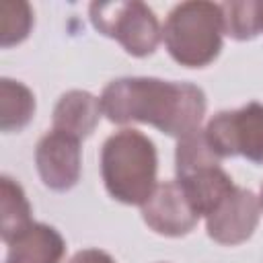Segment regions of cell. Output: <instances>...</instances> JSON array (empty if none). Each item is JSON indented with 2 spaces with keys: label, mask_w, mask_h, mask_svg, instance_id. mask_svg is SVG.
Listing matches in <instances>:
<instances>
[{
  "label": "cell",
  "mask_w": 263,
  "mask_h": 263,
  "mask_svg": "<svg viewBox=\"0 0 263 263\" xmlns=\"http://www.w3.org/2000/svg\"><path fill=\"white\" fill-rule=\"evenodd\" d=\"M101 109L113 123H150L181 140L199 129L205 113V95L189 82L119 78L105 86Z\"/></svg>",
  "instance_id": "6da1fadb"
},
{
  "label": "cell",
  "mask_w": 263,
  "mask_h": 263,
  "mask_svg": "<svg viewBox=\"0 0 263 263\" xmlns=\"http://www.w3.org/2000/svg\"><path fill=\"white\" fill-rule=\"evenodd\" d=\"M101 173L107 191L121 203L144 205L156 189V150L138 129L113 134L101 152Z\"/></svg>",
  "instance_id": "7a4b0ae2"
},
{
  "label": "cell",
  "mask_w": 263,
  "mask_h": 263,
  "mask_svg": "<svg viewBox=\"0 0 263 263\" xmlns=\"http://www.w3.org/2000/svg\"><path fill=\"white\" fill-rule=\"evenodd\" d=\"M222 33V10L214 2L177 4L162 29L171 58L187 68L208 66L220 53Z\"/></svg>",
  "instance_id": "3957f363"
},
{
  "label": "cell",
  "mask_w": 263,
  "mask_h": 263,
  "mask_svg": "<svg viewBox=\"0 0 263 263\" xmlns=\"http://www.w3.org/2000/svg\"><path fill=\"white\" fill-rule=\"evenodd\" d=\"M90 21L95 29L117 39L132 55L152 53L160 41V25L144 2H92Z\"/></svg>",
  "instance_id": "277c9868"
},
{
  "label": "cell",
  "mask_w": 263,
  "mask_h": 263,
  "mask_svg": "<svg viewBox=\"0 0 263 263\" xmlns=\"http://www.w3.org/2000/svg\"><path fill=\"white\" fill-rule=\"evenodd\" d=\"M203 134L220 158L240 154L253 162H263V105L259 103L216 113Z\"/></svg>",
  "instance_id": "5b68a950"
},
{
  "label": "cell",
  "mask_w": 263,
  "mask_h": 263,
  "mask_svg": "<svg viewBox=\"0 0 263 263\" xmlns=\"http://www.w3.org/2000/svg\"><path fill=\"white\" fill-rule=\"evenodd\" d=\"M259 208V199L251 191L234 187L205 216L210 238L220 245H238L247 240L257 228Z\"/></svg>",
  "instance_id": "8992f818"
},
{
  "label": "cell",
  "mask_w": 263,
  "mask_h": 263,
  "mask_svg": "<svg viewBox=\"0 0 263 263\" xmlns=\"http://www.w3.org/2000/svg\"><path fill=\"white\" fill-rule=\"evenodd\" d=\"M142 216L154 232L164 236H183L191 232L199 220V214L177 181L158 183L142 205Z\"/></svg>",
  "instance_id": "52a82bcc"
},
{
  "label": "cell",
  "mask_w": 263,
  "mask_h": 263,
  "mask_svg": "<svg viewBox=\"0 0 263 263\" xmlns=\"http://www.w3.org/2000/svg\"><path fill=\"white\" fill-rule=\"evenodd\" d=\"M80 140L51 129L41 138L35 150L37 171L49 189L66 191L80 177Z\"/></svg>",
  "instance_id": "ba28073f"
},
{
  "label": "cell",
  "mask_w": 263,
  "mask_h": 263,
  "mask_svg": "<svg viewBox=\"0 0 263 263\" xmlns=\"http://www.w3.org/2000/svg\"><path fill=\"white\" fill-rule=\"evenodd\" d=\"M101 113V99L86 90H70L58 101L53 109V129L82 140L92 134Z\"/></svg>",
  "instance_id": "9c48e42d"
},
{
  "label": "cell",
  "mask_w": 263,
  "mask_h": 263,
  "mask_svg": "<svg viewBox=\"0 0 263 263\" xmlns=\"http://www.w3.org/2000/svg\"><path fill=\"white\" fill-rule=\"evenodd\" d=\"M64 251V238L51 226L33 222L8 245L6 263H60Z\"/></svg>",
  "instance_id": "30bf717a"
},
{
  "label": "cell",
  "mask_w": 263,
  "mask_h": 263,
  "mask_svg": "<svg viewBox=\"0 0 263 263\" xmlns=\"http://www.w3.org/2000/svg\"><path fill=\"white\" fill-rule=\"evenodd\" d=\"M0 224H2V240L10 245L16 236H21L31 222V208L18 183L10 177H2L0 181Z\"/></svg>",
  "instance_id": "8fae6325"
},
{
  "label": "cell",
  "mask_w": 263,
  "mask_h": 263,
  "mask_svg": "<svg viewBox=\"0 0 263 263\" xmlns=\"http://www.w3.org/2000/svg\"><path fill=\"white\" fill-rule=\"evenodd\" d=\"M35 111L33 92L21 82L2 78L0 82V127L2 132L23 129Z\"/></svg>",
  "instance_id": "7c38bea8"
},
{
  "label": "cell",
  "mask_w": 263,
  "mask_h": 263,
  "mask_svg": "<svg viewBox=\"0 0 263 263\" xmlns=\"http://www.w3.org/2000/svg\"><path fill=\"white\" fill-rule=\"evenodd\" d=\"M222 10V27L224 33L232 39H251L261 33V2H224Z\"/></svg>",
  "instance_id": "4fadbf2b"
},
{
  "label": "cell",
  "mask_w": 263,
  "mask_h": 263,
  "mask_svg": "<svg viewBox=\"0 0 263 263\" xmlns=\"http://www.w3.org/2000/svg\"><path fill=\"white\" fill-rule=\"evenodd\" d=\"M33 12L27 2H2L0 6V35L2 47H10L29 35Z\"/></svg>",
  "instance_id": "5bb4252c"
},
{
  "label": "cell",
  "mask_w": 263,
  "mask_h": 263,
  "mask_svg": "<svg viewBox=\"0 0 263 263\" xmlns=\"http://www.w3.org/2000/svg\"><path fill=\"white\" fill-rule=\"evenodd\" d=\"M68 263H115V261L99 249H84V251L76 253Z\"/></svg>",
  "instance_id": "9a60e30c"
},
{
  "label": "cell",
  "mask_w": 263,
  "mask_h": 263,
  "mask_svg": "<svg viewBox=\"0 0 263 263\" xmlns=\"http://www.w3.org/2000/svg\"><path fill=\"white\" fill-rule=\"evenodd\" d=\"M259 205H261V210H263V185H261V197H259Z\"/></svg>",
  "instance_id": "2e32d148"
},
{
  "label": "cell",
  "mask_w": 263,
  "mask_h": 263,
  "mask_svg": "<svg viewBox=\"0 0 263 263\" xmlns=\"http://www.w3.org/2000/svg\"><path fill=\"white\" fill-rule=\"evenodd\" d=\"M261 33H263V2H261Z\"/></svg>",
  "instance_id": "e0dca14e"
}]
</instances>
